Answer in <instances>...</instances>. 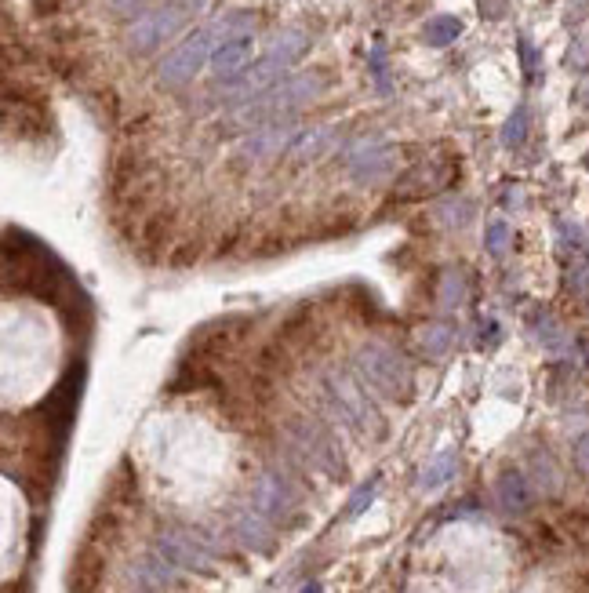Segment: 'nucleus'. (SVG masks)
Segmentation results:
<instances>
[{"mask_svg":"<svg viewBox=\"0 0 589 593\" xmlns=\"http://www.w3.org/2000/svg\"><path fill=\"white\" fill-rule=\"evenodd\" d=\"M357 372L368 379V386H375L393 401H408L411 390H415V379H411V368L404 364V357L390 346H382V342H364L360 346Z\"/></svg>","mask_w":589,"mask_h":593,"instance_id":"f257e3e1","label":"nucleus"},{"mask_svg":"<svg viewBox=\"0 0 589 593\" xmlns=\"http://www.w3.org/2000/svg\"><path fill=\"white\" fill-rule=\"evenodd\" d=\"M328 397H331V404H335V412H339L346 423H353L364 433L382 437V430H386V426H382V415L375 412V404L368 401V393H364V386H360L353 372H346V368H331Z\"/></svg>","mask_w":589,"mask_h":593,"instance_id":"f03ea898","label":"nucleus"},{"mask_svg":"<svg viewBox=\"0 0 589 593\" xmlns=\"http://www.w3.org/2000/svg\"><path fill=\"white\" fill-rule=\"evenodd\" d=\"M157 553L182 572H211V564H215L208 535L193 532V528H164L157 535Z\"/></svg>","mask_w":589,"mask_h":593,"instance_id":"7ed1b4c3","label":"nucleus"},{"mask_svg":"<svg viewBox=\"0 0 589 593\" xmlns=\"http://www.w3.org/2000/svg\"><path fill=\"white\" fill-rule=\"evenodd\" d=\"M288 444L302 466H317L324 473H342V459L335 452V441L317 423H310V419H291Z\"/></svg>","mask_w":589,"mask_h":593,"instance_id":"20e7f679","label":"nucleus"},{"mask_svg":"<svg viewBox=\"0 0 589 593\" xmlns=\"http://www.w3.org/2000/svg\"><path fill=\"white\" fill-rule=\"evenodd\" d=\"M251 503H255V510H259L262 517L284 521V517H291L295 506H299V484L291 481V473L280 470V466L262 470L255 488H251Z\"/></svg>","mask_w":589,"mask_h":593,"instance_id":"39448f33","label":"nucleus"},{"mask_svg":"<svg viewBox=\"0 0 589 593\" xmlns=\"http://www.w3.org/2000/svg\"><path fill=\"white\" fill-rule=\"evenodd\" d=\"M190 19V4H168V8H157L150 15H142L135 19V26L128 30V44L131 51H139V55H150L160 41H168L171 33L179 30L182 22Z\"/></svg>","mask_w":589,"mask_h":593,"instance_id":"423d86ee","label":"nucleus"},{"mask_svg":"<svg viewBox=\"0 0 589 593\" xmlns=\"http://www.w3.org/2000/svg\"><path fill=\"white\" fill-rule=\"evenodd\" d=\"M211 44H215V33L211 30H200L193 33L190 41L182 44V48H175L164 59V66H160V84H168V88H179V84L193 81V73L208 62L211 55Z\"/></svg>","mask_w":589,"mask_h":593,"instance_id":"0eeeda50","label":"nucleus"},{"mask_svg":"<svg viewBox=\"0 0 589 593\" xmlns=\"http://www.w3.org/2000/svg\"><path fill=\"white\" fill-rule=\"evenodd\" d=\"M495 503L506 517H524V513L535 506V484L524 470L510 466V470L499 473V481H495Z\"/></svg>","mask_w":589,"mask_h":593,"instance_id":"6e6552de","label":"nucleus"},{"mask_svg":"<svg viewBox=\"0 0 589 593\" xmlns=\"http://www.w3.org/2000/svg\"><path fill=\"white\" fill-rule=\"evenodd\" d=\"M233 535H237L240 546H248V550H273V524L270 517H262L259 510H240L237 517H233Z\"/></svg>","mask_w":589,"mask_h":593,"instance_id":"1a4fd4ad","label":"nucleus"},{"mask_svg":"<svg viewBox=\"0 0 589 593\" xmlns=\"http://www.w3.org/2000/svg\"><path fill=\"white\" fill-rule=\"evenodd\" d=\"M251 59V37H237V41H226L215 55H211V66H215V77L219 81H233Z\"/></svg>","mask_w":589,"mask_h":593,"instance_id":"9d476101","label":"nucleus"},{"mask_svg":"<svg viewBox=\"0 0 589 593\" xmlns=\"http://www.w3.org/2000/svg\"><path fill=\"white\" fill-rule=\"evenodd\" d=\"M284 70H288V62H280L277 55H266V59H262L255 70H248L237 81V95H240V99H248V95H259V91L270 88V84L277 81Z\"/></svg>","mask_w":589,"mask_h":593,"instance_id":"9b49d317","label":"nucleus"},{"mask_svg":"<svg viewBox=\"0 0 589 593\" xmlns=\"http://www.w3.org/2000/svg\"><path fill=\"white\" fill-rule=\"evenodd\" d=\"M135 583L142 586V590H164V586L175 583V568H171L160 553H150V557H142L139 564H135Z\"/></svg>","mask_w":589,"mask_h":593,"instance_id":"f8f14e48","label":"nucleus"},{"mask_svg":"<svg viewBox=\"0 0 589 593\" xmlns=\"http://www.w3.org/2000/svg\"><path fill=\"white\" fill-rule=\"evenodd\" d=\"M528 477H531V484H535V492H542V495H557L560 488H564L560 466L553 463V455H546V452H535V455H531Z\"/></svg>","mask_w":589,"mask_h":593,"instance_id":"ddd939ff","label":"nucleus"},{"mask_svg":"<svg viewBox=\"0 0 589 593\" xmlns=\"http://www.w3.org/2000/svg\"><path fill=\"white\" fill-rule=\"evenodd\" d=\"M451 342H455V328L444 321H433L426 328H419V346L426 357H444L451 350Z\"/></svg>","mask_w":589,"mask_h":593,"instance_id":"4468645a","label":"nucleus"},{"mask_svg":"<svg viewBox=\"0 0 589 593\" xmlns=\"http://www.w3.org/2000/svg\"><path fill=\"white\" fill-rule=\"evenodd\" d=\"M455 452H440L437 459H433L426 470H422V477H419V484H422V492H437V488H444V484L455 477Z\"/></svg>","mask_w":589,"mask_h":593,"instance_id":"2eb2a0df","label":"nucleus"},{"mask_svg":"<svg viewBox=\"0 0 589 593\" xmlns=\"http://www.w3.org/2000/svg\"><path fill=\"white\" fill-rule=\"evenodd\" d=\"M466 281H462L459 273H444V281H440L437 288V302L444 306V310H459L462 302H466Z\"/></svg>","mask_w":589,"mask_h":593,"instance_id":"dca6fc26","label":"nucleus"},{"mask_svg":"<svg viewBox=\"0 0 589 593\" xmlns=\"http://www.w3.org/2000/svg\"><path fill=\"white\" fill-rule=\"evenodd\" d=\"M390 164H393V153L390 150H379V153H368V157H360L357 164H353V175L357 179H379L382 171H390Z\"/></svg>","mask_w":589,"mask_h":593,"instance_id":"f3484780","label":"nucleus"},{"mask_svg":"<svg viewBox=\"0 0 589 593\" xmlns=\"http://www.w3.org/2000/svg\"><path fill=\"white\" fill-rule=\"evenodd\" d=\"M302 51H306V37L302 33H295V30H288V33H280L277 41H273V51L270 55H277L280 62H295V59H302Z\"/></svg>","mask_w":589,"mask_h":593,"instance_id":"a211bd4d","label":"nucleus"},{"mask_svg":"<svg viewBox=\"0 0 589 593\" xmlns=\"http://www.w3.org/2000/svg\"><path fill=\"white\" fill-rule=\"evenodd\" d=\"M455 37H459V22L455 19H437L426 26V41L430 44H448V41H455Z\"/></svg>","mask_w":589,"mask_h":593,"instance_id":"6ab92c4d","label":"nucleus"},{"mask_svg":"<svg viewBox=\"0 0 589 593\" xmlns=\"http://www.w3.org/2000/svg\"><path fill=\"white\" fill-rule=\"evenodd\" d=\"M375 488H379V477L368 484H360L357 495L350 499V506H346V517H360L364 513V506H371V499H375Z\"/></svg>","mask_w":589,"mask_h":593,"instance_id":"aec40b11","label":"nucleus"},{"mask_svg":"<svg viewBox=\"0 0 589 593\" xmlns=\"http://www.w3.org/2000/svg\"><path fill=\"white\" fill-rule=\"evenodd\" d=\"M510 248V230H506V222H491L488 226V252L491 255H506Z\"/></svg>","mask_w":589,"mask_h":593,"instance_id":"412c9836","label":"nucleus"},{"mask_svg":"<svg viewBox=\"0 0 589 593\" xmlns=\"http://www.w3.org/2000/svg\"><path fill=\"white\" fill-rule=\"evenodd\" d=\"M535 332L542 335V342H546V346H560V339H564V332H560V324L553 321V317H546V313H542L539 321H535Z\"/></svg>","mask_w":589,"mask_h":593,"instance_id":"4be33fe9","label":"nucleus"},{"mask_svg":"<svg viewBox=\"0 0 589 593\" xmlns=\"http://www.w3.org/2000/svg\"><path fill=\"white\" fill-rule=\"evenodd\" d=\"M524 131H528V113L517 110L510 117V124H506V146H517V142L524 139Z\"/></svg>","mask_w":589,"mask_h":593,"instance_id":"5701e85b","label":"nucleus"},{"mask_svg":"<svg viewBox=\"0 0 589 593\" xmlns=\"http://www.w3.org/2000/svg\"><path fill=\"white\" fill-rule=\"evenodd\" d=\"M571 455H575V466H579V473H586V477H589V430L582 433L579 441H575V452H571Z\"/></svg>","mask_w":589,"mask_h":593,"instance_id":"b1692460","label":"nucleus"},{"mask_svg":"<svg viewBox=\"0 0 589 593\" xmlns=\"http://www.w3.org/2000/svg\"><path fill=\"white\" fill-rule=\"evenodd\" d=\"M302 593H320V583H310V586H306V590H302Z\"/></svg>","mask_w":589,"mask_h":593,"instance_id":"393cba45","label":"nucleus"},{"mask_svg":"<svg viewBox=\"0 0 589 593\" xmlns=\"http://www.w3.org/2000/svg\"><path fill=\"white\" fill-rule=\"evenodd\" d=\"M586 361H589V350H586Z\"/></svg>","mask_w":589,"mask_h":593,"instance_id":"a878e982","label":"nucleus"}]
</instances>
